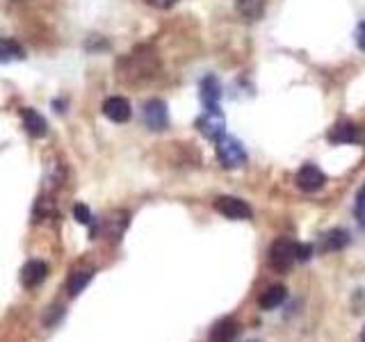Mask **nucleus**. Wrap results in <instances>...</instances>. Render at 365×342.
<instances>
[{
  "label": "nucleus",
  "instance_id": "obj_18",
  "mask_svg": "<svg viewBox=\"0 0 365 342\" xmlns=\"http://www.w3.org/2000/svg\"><path fill=\"white\" fill-rule=\"evenodd\" d=\"M125 224H128V214L125 212H112L106 219V231L110 237H121Z\"/></svg>",
  "mask_w": 365,
  "mask_h": 342
},
{
  "label": "nucleus",
  "instance_id": "obj_21",
  "mask_svg": "<svg viewBox=\"0 0 365 342\" xmlns=\"http://www.w3.org/2000/svg\"><path fill=\"white\" fill-rule=\"evenodd\" d=\"M311 256H313V247L311 244H297V260L306 262Z\"/></svg>",
  "mask_w": 365,
  "mask_h": 342
},
{
  "label": "nucleus",
  "instance_id": "obj_24",
  "mask_svg": "<svg viewBox=\"0 0 365 342\" xmlns=\"http://www.w3.org/2000/svg\"><path fill=\"white\" fill-rule=\"evenodd\" d=\"M361 342H365V331H363V336H361Z\"/></svg>",
  "mask_w": 365,
  "mask_h": 342
},
{
  "label": "nucleus",
  "instance_id": "obj_8",
  "mask_svg": "<svg viewBox=\"0 0 365 342\" xmlns=\"http://www.w3.org/2000/svg\"><path fill=\"white\" fill-rule=\"evenodd\" d=\"M103 114L114 121V123H125L133 117V110H130V103L128 98L123 96H110L106 103H103Z\"/></svg>",
  "mask_w": 365,
  "mask_h": 342
},
{
  "label": "nucleus",
  "instance_id": "obj_11",
  "mask_svg": "<svg viewBox=\"0 0 365 342\" xmlns=\"http://www.w3.org/2000/svg\"><path fill=\"white\" fill-rule=\"evenodd\" d=\"M327 140L334 142V144H351L359 140V133H356V125L351 121H340L336 123L334 128L327 133Z\"/></svg>",
  "mask_w": 365,
  "mask_h": 342
},
{
  "label": "nucleus",
  "instance_id": "obj_25",
  "mask_svg": "<svg viewBox=\"0 0 365 342\" xmlns=\"http://www.w3.org/2000/svg\"><path fill=\"white\" fill-rule=\"evenodd\" d=\"M249 342H258V340H249Z\"/></svg>",
  "mask_w": 365,
  "mask_h": 342
},
{
  "label": "nucleus",
  "instance_id": "obj_16",
  "mask_svg": "<svg viewBox=\"0 0 365 342\" xmlns=\"http://www.w3.org/2000/svg\"><path fill=\"white\" fill-rule=\"evenodd\" d=\"M23 125H26V130L32 135V137H43L46 135V119L37 110H23Z\"/></svg>",
  "mask_w": 365,
  "mask_h": 342
},
{
  "label": "nucleus",
  "instance_id": "obj_10",
  "mask_svg": "<svg viewBox=\"0 0 365 342\" xmlns=\"http://www.w3.org/2000/svg\"><path fill=\"white\" fill-rule=\"evenodd\" d=\"M240 333V324L235 322L233 317H222L217 322L210 333H208V342H233Z\"/></svg>",
  "mask_w": 365,
  "mask_h": 342
},
{
  "label": "nucleus",
  "instance_id": "obj_19",
  "mask_svg": "<svg viewBox=\"0 0 365 342\" xmlns=\"http://www.w3.org/2000/svg\"><path fill=\"white\" fill-rule=\"evenodd\" d=\"M354 214H356L359 226L365 228V185L356 194V205H354Z\"/></svg>",
  "mask_w": 365,
  "mask_h": 342
},
{
  "label": "nucleus",
  "instance_id": "obj_5",
  "mask_svg": "<svg viewBox=\"0 0 365 342\" xmlns=\"http://www.w3.org/2000/svg\"><path fill=\"white\" fill-rule=\"evenodd\" d=\"M294 182H297V187H299L302 192H317V190L324 187L327 176H324V171L319 169L317 165L308 162V165H304L299 171H297Z\"/></svg>",
  "mask_w": 365,
  "mask_h": 342
},
{
  "label": "nucleus",
  "instance_id": "obj_12",
  "mask_svg": "<svg viewBox=\"0 0 365 342\" xmlns=\"http://www.w3.org/2000/svg\"><path fill=\"white\" fill-rule=\"evenodd\" d=\"M285 296H288L285 285H269V288L260 294L258 306L262 308V311H274V308H279L285 301Z\"/></svg>",
  "mask_w": 365,
  "mask_h": 342
},
{
  "label": "nucleus",
  "instance_id": "obj_6",
  "mask_svg": "<svg viewBox=\"0 0 365 342\" xmlns=\"http://www.w3.org/2000/svg\"><path fill=\"white\" fill-rule=\"evenodd\" d=\"M144 123L148 125L151 130H165L167 123H169V112H167V103L153 98L148 100L144 105Z\"/></svg>",
  "mask_w": 365,
  "mask_h": 342
},
{
  "label": "nucleus",
  "instance_id": "obj_7",
  "mask_svg": "<svg viewBox=\"0 0 365 342\" xmlns=\"http://www.w3.org/2000/svg\"><path fill=\"white\" fill-rule=\"evenodd\" d=\"M46 276H48V265H46L43 260H28L21 269V283H23V288H28V290L41 285Z\"/></svg>",
  "mask_w": 365,
  "mask_h": 342
},
{
  "label": "nucleus",
  "instance_id": "obj_13",
  "mask_svg": "<svg viewBox=\"0 0 365 342\" xmlns=\"http://www.w3.org/2000/svg\"><path fill=\"white\" fill-rule=\"evenodd\" d=\"M220 98H222V85H220V80H217L215 76L203 78V83H201V100H203V105L205 108H217Z\"/></svg>",
  "mask_w": 365,
  "mask_h": 342
},
{
  "label": "nucleus",
  "instance_id": "obj_15",
  "mask_svg": "<svg viewBox=\"0 0 365 342\" xmlns=\"http://www.w3.org/2000/svg\"><path fill=\"white\" fill-rule=\"evenodd\" d=\"M26 57V51L16 39H0V64H7V62H19Z\"/></svg>",
  "mask_w": 365,
  "mask_h": 342
},
{
  "label": "nucleus",
  "instance_id": "obj_14",
  "mask_svg": "<svg viewBox=\"0 0 365 342\" xmlns=\"http://www.w3.org/2000/svg\"><path fill=\"white\" fill-rule=\"evenodd\" d=\"M91 279H94V269H91V267L73 269L71 276H68V292H71V296H78L80 292H83Z\"/></svg>",
  "mask_w": 365,
  "mask_h": 342
},
{
  "label": "nucleus",
  "instance_id": "obj_22",
  "mask_svg": "<svg viewBox=\"0 0 365 342\" xmlns=\"http://www.w3.org/2000/svg\"><path fill=\"white\" fill-rule=\"evenodd\" d=\"M151 7H158V9H169V7H174L178 0H146Z\"/></svg>",
  "mask_w": 365,
  "mask_h": 342
},
{
  "label": "nucleus",
  "instance_id": "obj_23",
  "mask_svg": "<svg viewBox=\"0 0 365 342\" xmlns=\"http://www.w3.org/2000/svg\"><path fill=\"white\" fill-rule=\"evenodd\" d=\"M356 46L361 51H365V23H361L356 28Z\"/></svg>",
  "mask_w": 365,
  "mask_h": 342
},
{
  "label": "nucleus",
  "instance_id": "obj_17",
  "mask_svg": "<svg viewBox=\"0 0 365 342\" xmlns=\"http://www.w3.org/2000/svg\"><path fill=\"white\" fill-rule=\"evenodd\" d=\"M237 11L247 21H258L265 14V0H237Z\"/></svg>",
  "mask_w": 365,
  "mask_h": 342
},
{
  "label": "nucleus",
  "instance_id": "obj_4",
  "mask_svg": "<svg viewBox=\"0 0 365 342\" xmlns=\"http://www.w3.org/2000/svg\"><path fill=\"white\" fill-rule=\"evenodd\" d=\"M215 210L224 214L226 219H235V222H242V219H251V214H254V210H251V205L242 199L237 197H220L215 199Z\"/></svg>",
  "mask_w": 365,
  "mask_h": 342
},
{
  "label": "nucleus",
  "instance_id": "obj_1",
  "mask_svg": "<svg viewBox=\"0 0 365 342\" xmlns=\"http://www.w3.org/2000/svg\"><path fill=\"white\" fill-rule=\"evenodd\" d=\"M217 157H220V162L224 169H240L247 165V151L240 140L235 137H220L217 140Z\"/></svg>",
  "mask_w": 365,
  "mask_h": 342
},
{
  "label": "nucleus",
  "instance_id": "obj_3",
  "mask_svg": "<svg viewBox=\"0 0 365 342\" xmlns=\"http://www.w3.org/2000/svg\"><path fill=\"white\" fill-rule=\"evenodd\" d=\"M197 128L203 137L217 142L220 137L226 135V119L220 108H205V112L197 119Z\"/></svg>",
  "mask_w": 365,
  "mask_h": 342
},
{
  "label": "nucleus",
  "instance_id": "obj_9",
  "mask_svg": "<svg viewBox=\"0 0 365 342\" xmlns=\"http://www.w3.org/2000/svg\"><path fill=\"white\" fill-rule=\"evenodd\" d=\"M351 242V235L345 228H331L322 237H319V251L322 254H334V251H342Z\"/></svg>",
  "mask_w": 365,
  "mask_h": 342
},
{
  "label": "nucleus",
  "instance_id": "obj_20",
  "mask_svg": "<svg viewBox=\"0 0 365 342\" xmlns=\"http://www.w3.org/2000/svg\"><path fill=\"white\" fill-rule=\"evenodd\" d=\"M73 217H76L78 224H89L91 222V212H89L87 205H83V203H78L76 208H73Z\"/></svg>",
  "mask_w": 365,
  "mask_h": 342
},
{
  "label": "nucleus",
  "instance_id": "obj_2",
  "mask_svg": "<svg viewBox=\"0 0 365 342\" xmlns=\"http://www.w3.org/2000/svg\"><path fill=\"white\" fill-rule=\"evenodd\" d=\"M297 260V242L288 237L274 239L269 247V265L279 271H285L292 267V262Z\"/></svg>",
  "mask_w": 365,
  "mask_h": 342
}]
</instances>
